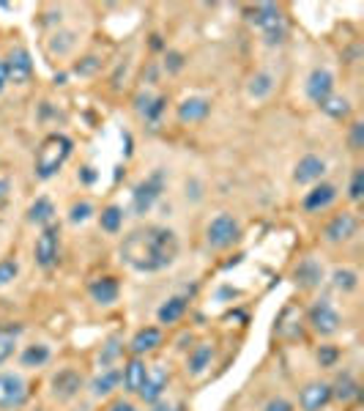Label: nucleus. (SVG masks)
Instances as JSON below:
<instances>
[{"instance_id":"nucleus-22","label":"nucleus","mask_w":364,"mask_h":411,"mask_svg":"<svg viewBox=\"0 0 364 411\" xmlns=\"http://www.w3.org/2000/svg\"><path fill=\"white\" fill-rule=\"evenodd\" d=\"M184 313H187V299H184V296H173V299H167V302L159 307V321L175 323Z\"/></svg>"},{"instance_id":"nucleus-45","label":"nucleus","mask_w":364,"mask_h":411,"mask_svg":"<svg viewBox=\"0 0 364 411\" xmlns=\"http://www.w3.org/2000/svg\"><path fill=\"white\" fill-rule=\"evenodd\" d=\"M83 179H85L88 184H90V181H93V173H90V167H85V173H83Z\"/></svg>"},{"instance_id":"nucleus-16","label":"nucleus","mask_w":364,"mask_h":411,"mask_svg":"<svg viewBox=\"0 0 364 411\" xmlns=\"http://www.w3.org/2000/svg\"><path fill=\"white\" fill-rule=\"evenodd\" d=\"M326 173V162L321 160V157H304V160L296 165V173L293 179L298 181V184H310V181H318L321 176Z\"/></svg>"},{"instance_id":"nucleus-8","label":"nucleus","mask_w":364,"mask_h":411,"mask_svg":"<svg viewBox=\"0 0 364 411\" xmlns=\"http://www.w3.org/2000/svg\"><path fill=\"white\" fill-rule=\"evenodd\" d=\"M310 323L318 335H334L340 329V316L329 302H318L310 310Z\"/></svg>"},{"instance_id":"nucleus-24","label":"nucleus","mask_w":364,"mask_h":411,"mask_svg":"<svg viewBox=\"0 0 364 411\" xmlns=\"http://www.w3.org/2000/svg\"><path fill=\"white\" fill-rule=\"evenodd\" d=\"M47 359H50V348H47V345H28L25 354H22V365L38 368V365H44Z\"/></svg>"},{"instance_id":"nucleus-23","label":"nucleus","mask_w":364,"mask_h":411,"mask_svg":"<svg viewBox=\"0 0 364 411\" xmlns=\"http://www.w3.org/2000/svg\"><path fill=\"white\" fill-rule=\"evenodd\" d=\"M52 214H55V209H52V203L47 197H38L33 206H31V222L52 225Z\"/></svg>"},{"instance_id":"nucleus-32","label":"nucleus","mask_w":364,"mask_h":411,"mask_svg":"<svg viewBox=\"0 0 364 411\" xmlns=\"http://www.w3.org/2000/svg\"><path fill=\"white\" fill-rule=\"evenodd\" d=\"M17 271H19V266H17V261H0V288L3 286H9L14 277H17Z\"/></svg>"},{"instance_id":"nucleus-3","label":"nucleus","mask_w":364,"mask_h":411,"mask_svg":"<svg viewBox=\"0 0 364 411\" xmlns=\"http://www.w3.org/2000/svg\"><path fill=\"white\" fill-rule=\"evenodd\" d=\"M252 22L263 31L266 44H279V41L285 38V19H282L277 6H271V3L255 6V9H252Z\"/></svg>"},{"instance_id":"nucleus-2","label":"nucleus","mask_w":364,"mask_h":411,"mask_svg":"<svg viewBox=\"0 0 364 411\" xmlns=\"http://www.w3.org/2000/svg\"><path fill=\"white\" fill-rule=\"evenodd\" d=\"M71 154V140L66 135H50L44 143L38 145V154H36V176L38 179H52L63 162L69 160Z\"/></svg>"},{"instance_id":"nucleus-14","label":"nucleus","mask_w":364,"mask_h":411,"mask_svg":"<svg viewBox=\"0 0 364 411\" xmlns=\"http://www.w3.org/2000/svg\"><path fill=\"white\" fill-rule=\"evenodd\" d=\"M331 400V387L329 384H307L301 390V406L304 411H321Z\"/></svg>"},{"instance_id":"nucleus-34","label":"nucleus","mask_w":364,"mask_h":411,"mask_svg":"<svg viewBox=\"0 0 364 411\" xmlns=\"http://www.w3.org/2000/svg\"><path fill=\"white\" fill-rule=\"evenodd\" d=\"M362 192H364V170H356L353 173V181H350V200H362Z\"/></svg>"},{"instance_id":"nucleus-6","label":"nucleus","mask_w":364,"mask_h":411,"mask_svg":"<svg viewBox=\"0 0 364 411\" xmlns=\"http://www.w3.org/2000/svg\"><path fill=\"white\" fill-rule=\"evenodd\" d=\"M25 397H28V384L22 381V375H0V409H19Z\"/></svg>"},{"instance_id":"nucleus-25","label":"nucleus","mask_w":364,"mask_h":411,"mask_svg":"<svg viewBox=\"0 0 364 411\" xmlns=\"http://www.w3.org/2000/svg\"><path fill=\"white\" fill-rule=\"evenodd\" d=\"M99 219H102V228L107 233H118V228H121V222H123V212L118 206H107Z\"/></svg>"},{"instance_id":"nucleus-29","label":"nucleus","mask_w":364,"mask_h":411,"mask_svg":"<svg viewBox=\"0 0 364 411\" xmlns=\"http://www.w3.org/2000/svg\"><path fill=\"white\" fill-rule=\"evenodd\" d=\"M211 362V345H197L194 354L189 357V370L192 373H203Z\"/></svg>"},{"instance_id":"nucleus-4","label":"nucleus","mask_w":364,"mask_h":411,"mask_svg":"<svg viewBox=\"0 0 364 411\" xmlns=\"http://www.w3.org/2000/svg\"><path fill=\"white\" fill-rule=\"evenodd\" d=\"M239 236H241V228H239V222H236L230 214H219L217 219L208 222L206 239L214 250H225L230 244H236Z\"/></svg>"},{"instance_id":"nucleus-41","label":"nucleus","mask_w":364,"mask_h":411,"mask_svg":"<svg viewBox=\"0 0 364 411\" xmlns=\"http://www.w3.org/2000/svg\"><path fill=\"white\" fill-rule=\"evenodd\" d=\"M110 411H137V409H135L132 403H123V400H118V403H113V406H110Z\"/></svg>"},{"instance_id":"nucleus-20","label":"nucleus","mask_w":364,"mask_h":411,"mask_svg":"<svg viewBox=\"0 0 364 411\" xmlns=\"http://www.w3.org/2000/svg\"><path fill=\"white\" fill-rule=\"evenodd\" d=\"M321 280H323V269L318 266L315 261H301V264H298V269H296V283H298V286L312 288L318 286Z\"/></svg>"},{"instance_id":"nucleus-40","label":"nucleus","mask_w":364,"mask_h":411,"mask_svg":"<svg viewBox=\"0 0 364 411\" xmlns=\"http://www.w3.org/2000/svg\"><path fill=\"white\" fill-rule=\"evenodd\" d=\"M9 85V72H6V61H0V93Z\"/></svg>"},{"instance_id":"nucleus-30","label":"nucleus","mask_w":364,"mask_h":411,"mask_svg":"<svg viewBox=\"0 0 364 411\" xmlns=\"http://www.w3.org/2000/svg\"><path fill=\"white\" fill-rule=\"evenodd\" d=\"M334 286L340 288V291H353V288L359 286V277L350 269H337L334 271Z\"/></svg>"},{"instance_id":"nucleus-38","label":"nucleus","mask_w":364,"mask_h":411,"mask_svg":"<svg viewBox=\"0 0 364 411\" xmlns=\"http://www.w3.org/2000/svg\"><path fill=\"white\" fill-rule=\"evenodd\" d=\"M96 69H99V58H85L83 63L74 66V72L77 74H93Z\"/></svg>"},{"instance_id":"nucleus-37","label":"nucleus","mask_w":364,"mask_h":411,"mask_svg":"<svg viewBox=\"0 0 364 411\" xmlns=\"http://www.w3.org/2000/svg\"><path fill=\"white\" fill-rule=\"evenodd\" d=\"M362 145H364V124H353V129H350V148L359 151Z\"/></svg>"},{"instance_id":"nucleus-27","label":"nucleus","mask_w":364,"mask_h":411,"mask_svg":"<svg viewBox=\"0 0 364 411\" xmlns=\"http://www.w3.org/2000/svg\"><path fill=\"white\" fill-rule=\"evenodd\" d=\"M118 378H121V373L118 370H107L104 375H99V378H93V395H107L113 392V387L118 384Z\"/></svg>"},{"instance_id":"nucleus-36","label":"nucleus","mask_w":364,"mask_h":411,"mask_svg":"<svg viewBox=\"0 0 364 411\" xmlns=\"http://www.w3.org/2000/svg\"><path fill=\"white\" fill-rule=\"evenodd\" d=\"M90 214H93L90 203H77V206H71V222H85Z\"/></svg>"},{"instance_id":"nucleus-18","label":"nucleus","mask_w":364,"mask_h":411,"mask_svg":"<svg viewBox=\"0 0 364 411\" xmlns=\"http://www.w3.org/2000/svg\"><path fill=\"white\" fill-rule=\"evenodd\" d=\"M211 105H208V99H200V96H194V99H187V102H181V108H178V118L184 121V124H192V121H200V118H206Z\"/></svg>"},{"instance_id":"nucleus-5","label":"nucleus","mask_w":364,"mask_h":411,"mask_svg":"<svg viewBox=\"0 0 364 411\" xmlns=\"http://www.w3.org/2000/svg\"><path fill=\"white\" fill-rule=\"evenodd\" d=\"M162 187H165L162 170H156L151 179L140 181L137 187H135V195H132V209H135V214H148V212H151L156 197L162 195Z\"/></svg>"},{"instance_id":"nucleus-26","label":"nucleus","mask_w":364,"mask_h":411,"mask_svg":"<svg viewBox=\"0 0 364 411\" xmlns=\"http://www.w3.org/2000/svg\"><path fill=\"white\" fill-rule=\"evenodd\" d=\"M274 88V80L269 77V74H255L252 77V83H249V96H255V99H263V96H269Z\"/></svg>"},{"instance_id":"nucleus-11","label":"nucleus","mask_w":364,"mask_h":411,"mask_svg":"<svg viewBox=\"0 0 364 411\" xmlns=\"http://www.w3.org/2000/svg\"><path fill=\"white\" fill-rule=\"evenodd\" d=\"M165 390H167V373H165V368L154 365V368L148 370V375H145V381H142V387H140L137 395L142 400H148V403H156Z\"/></svg>"},{"instance_id":"nucleus-19","label":"nucleus","mask_w":364,"mask_h":411,"mask_svg":"<svg viewBox=\"0 0 364 411\" xmlns=\"http://www.w3.org/2000/svg\"><path fill=\"white\" fill-rule=\"evenodd\" d=\"M162 343V332L156 326H148V329H140L135 340H132V351L135 354H145V351H154L156 345Z\"/></svg>"},{"instance_id":"nucleus-33","label":"nucleus","mask_w":364,"mask_h":411,"mask_svg":"<svg viewBox=\"0 0 364 411\" xmlns=\"http://www.w3.org/2000/svg\"><path fill=\"white\" fill-rule=\"evenodd\" d=\"M340 357V351L334 348V345H321V351H318V362H321V368H331L334 362Z\"/></svg>"},{"instance_id":"nucleus-17","label":"nucleus","mask_w":364,"mask_h":411,"mask_svg":"<svg viewBox=\"0 0 364 411\" xmlns=\"http://www.w3.org/2000/svg\"><path fill=\"white\" fill-rule=\"evenodd\" d=\"M90 296L99 304H113L118 299V280L115 277H99L90 283Z\"/></svg>"},{"instance_id":"nucleus-42","label":"nucleus","mask_w":364,"mask_h":411,"mask_svg":"<svg viewBox=\"0 0 364 411\" xmlns=\"http://www.w3.org/2000/svg\"><path fill=\"white\" fill-rule=\"evenodd\" d=\"M115 354H118V343L113 340V343H110V348H107V354H104V362H110V359L115 357Z\"/></svg>"},{"instance_id":"nucleus-15","label":"nucleus","mask_w":364,"mask_h":411,"mask_svg":"<svg viewBox=\"0 0 364 411\" xmlns=\"http://www.w3.org/2000/svg\"><path fill=\"white\" fill-rule=\"evenodd\" d=\"M334 197H337V187L318 184V187H312L310 192L304 195V209H307V212H323L326 206L334 203Z\"/></svg>"},{"instance_id":"nucleus-28","label":"nucleus","mask_w":364,"mask_h":411,"mask_svg":"<svg viewBox=\"0 0 364 411\" xmlns=\"http://www.w3.org/2000/svg\"><path fill=\"white\" fill-rule=\"evenodd\" d=\"M321 108L326 110L331 118H345L348 113H350V105H348L345 96H329V99H326Z\"/></svg>"},{"instance_id":"nucleus-31","label":"nucleus","mask_w":364,"mask_h":411,"mask_svg":"<svg viewBox=\"0 0 364 411\" xmlns=\"http://www.w3.org/2000/svg\"><path fill=\"white\" fill-rule=\"evenodd\" d=\"M356 392H359V390H356V384H353V378H350V375H343V378L337 381V392H334V395H337L340 400H350Z\"/></svg>"},{"instance_id":"nucleus-21","label":"nucleus","mask_w":364,"mask_h":411,"mask_svg":"<svg viewBox=\"0 0 364 411\" xmlns=\"http://www.w3.org/2000/svg\"><path fill=\"white\" fill-rule=\"evenodd\" d=\"M145 375H148L145 365H142L140 359H132V362L123 368V384H126V390H129V392H140Z\"/></svg>"},{"instance_id":"nucleus-44","label":"nucleus","mask_w":364,"mask_h":411,"mask_svg":"<svg viewBox=\"0 0 364 411\" xmlns=\"http://www.w3.org/2000/svg\"><path fill=\"white\" fill-rule=\"evenodd\" d=\"M151 411H181V409H175V406H170V403H156Z\"/></svg>"},{"instance_id":"nucleus-13","label":"nucleus","mask_w":364,"mask_h":411,"mask_svg":"<svg viewBox=\"0 0 364 411\" xmlns=\"http://www.w3.org/2000/svg\"><path fill=\"white\" fill-rule=\"evenodd\" d=\"M80 387H83V375L77 373V370H61V373L52 378V395L61 397V400L74 397Z\"/></svg>"},{"instance_id":"nucleus-43","label":"nucleus","mask_w":364,"mask_h":411,"mask_svg":"<svg viewBox=\"0 0 364 411\" xmlns=\"http://www.w3.org/2000/svg\"><path fill=\"white\" fill-rule=\"evenodd\" d=\"M9 189H11V184H9L6 179H0V200L9 195Z\"/></svg>"},{"instance_id":"nucleus-7","label":"nucleus","mask_w":364,"mask_h":411,"mask_svg":"<svg viewBox=\"0 0 364 411\" xmlns=\"http://www.w3.org/2000/svg\"><path fill=\"white\" fill-rule=\"evenodd\" d=\"M58 236H61L58 225H47L36 239V261L41 269H50L58 261Z\"/></svg>"},{"instance_id":"nucleus-35","label":"nucleus","mask_w":364,"mask_h":411,"mask_svg":"<svg viewBox=\"0 0 364 411\" xmlns=\"http://www.w3.org/2000/svg\"><path fill=\"white\" fill-rule=\"evenodd\" d=\"M14 354V335H0V365L6 362V359Z\"/></svg>"},{"instance_id":"nucleus-12","label":"nucleus","mask_w":364,"mask_h":411,"mask_svg":"<svg viewBox=\"0 0 364 411\" xmlns=\"http://www.w3.org/2000/svg\"><path fill=\"white\" fill-rule=\"evenodd\" d=\"M356 228H359V219L353 214H348V212H343V214H337L329 225H326V239L334 241V244H337V241H348V239L356 233Z\"/></svg>"},{"instance_id":"nucleus-39","label":"nucleus","mask_w":364,"mask_h":411,"mask_svg":"<svg viewBox=\"0 0 364 411\" xmlns=\"http://www.w3.org/2000/svg\"><path fill=\"white\" fill-rule=\"evenodd\" d=\"M266 411H293V406H291L288 400H282V397H277V400H269V406H266Z\"/></svg>"},{"instance_id":"nucleus-10","label":"nucleus","mask_w":364,"mask_h":411,"mask_svg":"<svg viewBox=\"0 0 364 411\" xmlns=\"http://www.w3.org/2000/svg\"><path fill=\"white\" fill-rule=\"evenodd\" d=\"M331 88H334V77L326 69H315L307 80V96H310L315 105H323L331 96Z\"/></svg>"},{"instance_id":"nucleus-1","label":"nucleus","mask_w":364,"mask_h":411,"mask_svg":"<svg viewBox=\"0 0 364 411\" xmlns=\"http://www.w3.org/2000/svg\"><path fill=\"white\" fill-rule=\"evenodd\" d=\"M121 258L142 274L162 271V269L173 266V261L178 258V236L162 225L137 228L123 239Z\"/></svg>"},{"instance_id":"nucleus-9","label":"nucleus","mask_w":364,"mask_h":411,"mask_svg":"<svg viewBox=\"0 0 364 411\" xmlns=\"http://www.w3.org/2000/svg\"><path fill=\"white\" fill-rule=\"evenodd\" d=\"M6 72H9V83L25 85V83L31 80V74H33V61H31L28 50H14V53L9 55Z\"/></svg>"}]
</instances>
